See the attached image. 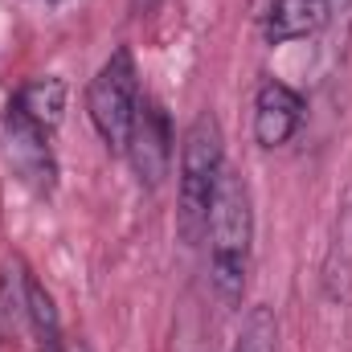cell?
<instances>
[{
	"label": "cell",
	"instance_id": "7a4b0ae2",
	"mask_svg": "<svg viewBox=\"0 0 352 352\" xmlns=\"http://www.w3.org/2000/svg\"><path fill=\"white\" fill-rule=\"evenodd\" d=\"M221 173H226L221 123H217V115L201 111L180 140V180H176L180 209H176V221H180L184 242H197L205 234L209 205H213V192L221 184Z\"/></svg>",
	"mask_w": 352,
	"mask_h": 352
},
{
	"label": "cell",
	"instance_id": "7c38bea8",
	"mask_svg": "<svg viewBox=\"0 0 352 352\" xmlns=\"http://www.w3.org/2000/svg\"><path fill=\"white\" fill-rule=\"evenodd\" d=\"M156 4H160V0H131V12H135V16H148Z\"/></svg>",
	"mask_w": 352,
	"mask_h": 352
},
{
	"label": "cell",
	"instance_id": "8992f818",
	"mask_svg": "<svg viewBox=\"0 0 352 352\" xmlns=\"http://www.w3.org/2000/svg\"><path fill=\"white\" fill-rule=\"evenodd\" d=\"M303 94L299 90H291L287 82H263L258 94H254V140L263 144V148H283L295 131H299V123H303Z\"/></svg>",
	"mask_w": 352,
	"mask_h": 352
},
{
	"label": "cell",
	"instance_id": "6da1fadb",
	"mask_svg": "<svg viewBox=\"0 0 352 352\" xmlns=\"http://www.w3.org/2000/svg\"><path fill=\"white\" fill-rule=\"evenodd\" d=\"M209 283L221 307H238L246 295V274H250V242H254V209H250V188L246 180L226 168L221 184L209 205Z\"/></svg>",
	"mask_w": 352,
	"mask_h": 352
},
{
	"label": "cell",
	"instance_id": "8fae6325",
	"mask_svg": "<svg viewBox=\"0 0 352 352\" xmlns=\"http://www.w3.org/2000/svg\"><path fill=\"white\" fill-rule=\"evenodd\" d=\"M230 352H278V320L270 307H250Z\"/></svg>",
	"mask_w": 352,
	"mask_h": 352
},
{
	"label": "cell",
	"instance_id": "3957f363",
	"mask_svg": "<svg viewBox=\"0 0 352 352\" xmlns=\"http://www.w3.org/2000/svg\"><path fill=\"white\" fill-rule=\"evenodd\" d=\"M140 111V74L131 50H115L87 87V115L111 152H127V135Z\"/></svg>",
	"mask_w": 352,
	"mask_h": 352
},
{
	"label": "cell",
	"instance_id": "277c9868",
	"mask_svg": "<svg viewBox=\"0 0 352 352\" xmlns=\"http://www.w3.org/2000/svg\"><path fill=\"white\" fill-rule=\"evenodd\" d=\"M50 135L41 123H33L21 102L12 98L8 111H4V156L12 164V173L21 176L33 192H50L54 188V176H58V160H54V148H50Z\"/></svg>",
	"mask_w": 352,
	"mask_h": 352
},
{
	"label": "cell",
	"instance_id": "9c48e42d",
	"mask_svg": "<svg viewBox=\"0 0 352 352\" xmlns=\"http://www.w3.org/2000/svg\"><path fill=\"white\" fill-rule=\"evenodd\" d=\"M21 303H25V316H29V328L37 336L41 352H58L62 349V324H58V307L50 299V291L33 278V274H21Z\"/></svg>",
	"mask_w": 352,
	"mask_h": 352
},
{
	"label": "cell",
	"instance_id": "30bf717a",
	"mask_svg": "<svg viewBox=\"0 0 352 352\" xmlns=\"http://www.w3.org/2000/svg\"><path fill=\"white\" fill-rule=\"evenodd\" d=\"M16 102H21V111L33 119V123H41L45 131H54L58 123H62V115H66V82L62 78H33V82H25L21 94H16Z\"/></svg>",
	"mask_w": 352,
	"mask_h": 352
},
{
	"label": "cell",
	"instance_id": "ba28073f",
	"mask_svg": "<svg viewBox=\"0 0 352 352\" xmlns=\"http://www.w3.org/2000/svg\"><path fill=\"white\" fill-rule=\"evenodd\" d=\"M320 283H324V295L332 303L352 295V205H344L336 217V234H332V246L324 254Z\"/></svg>",
	"mask_w": 352,
	"mask_h": 352
},
{
	"label": "cell",
	"instance_id": "4fadbf2b",
	"mask_svg": "<svg viewBox=\"0 0 352 352\" xmlns=\"http://www.w3.org/2000/svg\"><path fill=\"white\" fill-rule=\"evenodd\" d=\"M58 352H90V349H87V344H82V340H70V344H62V349H58Z\"/></svg>",
	"mask_w": 352,
	"mask_h": 352
},
{
	"label": "cell",
	"instance_id": "5b68a950",
	"mask_svg": "<svg viewBox=\"0 0 352 352\" xmlns=\"http://www.w3.org/2000/svg\"><path fill=\"white\" fill-rule=\"evenodd\" d=\"M173 123H168V111L156 102V98H140V111H135V123H131V135H127V156H131V168L140 173L144 184H160L168 176L173 164Z\"/></svg>",
	"mask_w": 352,
	"mask_h": 352
},
{
	"label": "cell",
	"instance_id": "5bb4252c",
	"mask_svg": "<svg viewBox=\"0 0 352 352\" xmlns=\"http://www.w3.org/2000/svg\"><path fill=\"white\" fill-rule=\"evenodd\" d=\"M50 4H58V0H50Z\"/></svg>",
	"mask_w": 352,
	"mask_h": 352
},
{
	"label": "cell",
	"instance_id": "52a82bcc",
	"mask_svg": "<svg viewBox=\"0 0 352 352\" xmlns=\"http://www.w3.org/2000/svg\"><path fill=\"white\" fill-rule=\"evenodd\" d=\"M328 16H332V0H270L263 16V37L266 45H287L320 33Z\"/></svg>",
	"mask_w": 352,
	"mask_h": 352
}]
</instances>
